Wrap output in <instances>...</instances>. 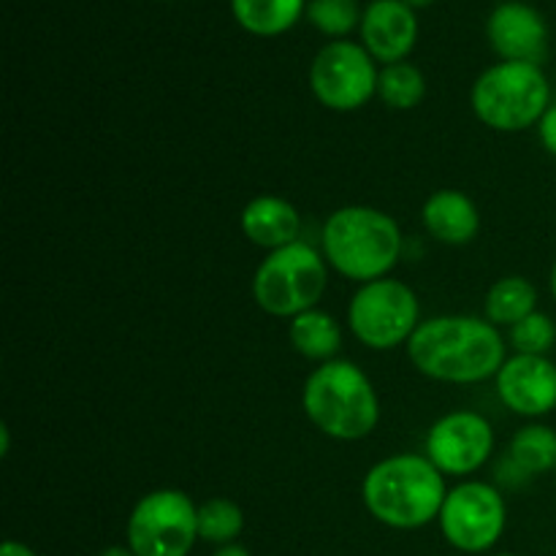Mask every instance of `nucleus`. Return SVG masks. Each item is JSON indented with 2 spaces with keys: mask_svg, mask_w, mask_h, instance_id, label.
Returning <instances> with one entry per match:
<instances>
[{
  "mask_svg": "<svg viewBox=\"0 0 556 556\" xmlns=\"http://www.w3.org/2000/svg\"><path fill=\"white\" fill-rule=\"evenodd\" d=\"M407 358L429 380L472 386L494 378L508 345L494 324L478 315H438L421 320L407 342Z\"/></svg>",
  "mask_w": 556,
  "mask_h": 556,
  "instance_id": "1",
  "label": "nucleus"
},
{
  "mask_svg": "<svg viewBox=\"0 0 556 556\" xmlns=\"http://www.w3.org/2000/svg\"><path fill=\"white\" fill-rule=\"evenodd\" d=\"M445 476L424 454H394L369 467L362 481V503L378 525L391 530H421L443 510Z\"/></svg>",
  "mask_w": 556,
  "mask_h": 556,
  "instance_id": "2",
  "label": "nucleus"
},
{
  "mask_svg": "<svg viewBox=\"0 0 556 556\" xmlns=\"http://www.w3.org/2000/svg\"><path fill=\"white\" fill-rule=\"evenodd\" d=\"M402 250L405 237L400 223L375 206H340L326 217L320 231V253L326 264L358 286L391 277Z\"/></svg>",
  "mask_w": 556,
  "mask_h": 556,
  "instance_id": "3",
  "label": "nucleus"
},
{
  "mask_svg": "<svg viewBox=\"0 0 556 556\" xmlns=\"http://www.w3.org/2000/svg\"><path fill=\"white\" fill-rule=\"evenodd\" d=\"M302 407L318 432L340 443L369 438L380 424L378 391L369 375L348 358H331L307 375Z\"/></svg>",
  "mask_w": 556,
  "mask_h": 556,
  "instance_id": "4",
  "label": "nucleus"
},
{
  "mask_svg": "<svg viewBox=\"0 0 556 556\" xmlns=\"http://www.w3.org/2000/svg\"><path fill=\"white\" fill-rule=\"evenodd\" d=\"M470 106L486 128L519 134L541 123L548 112L552 85L541 65L503 60L478 76L470 90Z\"/></svg>",
  "mask_w": 556,
  "mask_h": 556,
  "instance_id": "5",
  "label": "nucleus"
},
{
  "mask_svg": "<svg viewBox=\"0 0 556 556\" xmlns=\"http://www.w3.org/2000/svg\"><path fill=\"white\" fill-rule=\"evenodd\" d=\"M329 288V264L309 242L286 244L266 253L253 275V299L271 318H296L318 307Z\"/></svg>",
  "mask_w": 556,
  "mask_h": 556,
  "instance_id": "6",
  "label": "nucleus"
},
{
  "mask_svg": "<svg viewBox=\"0 0 556 556\" xmlns=\"http://www.w3.org/2000/svg\"><path fill=\"white\" fill-rule=\"evenodd\" d=\"M421 326V304L407 282L383 277L358 286L348 302V329L369 351L407 345Z\"/></svg>",
  "mask_w": 556,
  "mask_h": 556,
  "instance_id": "7",
  "label": "nucleus"
},
{
  "mask_svg": "<svg viewBox=\"0 0 556 556\" xmlns=\"http://www.w3.org/2000/svg\"><path fill=\"white\" fill-rule=\"evenodd\" d=\"M125 541L136 556H190L199 541V505L179 489H155L130 510Z\"/></svg>",
  "mask_w": 556,
  "mask_h": 556,
  "instance_id": "8",
  "label": "nucleus"
},
{
  "mask_svg": "<svg viewBox=\"0 0 556 556\" xmlns=\"http://www.w3.org/2000/svg\"><path fill=\"white\" fill-rule=\"evenodd\" d=\"M438 525L448 546L462 554L492 552L508 527V505L503 489L486 481L456 483L445 494Z\"/></svg>",
  "mask_w": 556,
  "mask_h": 556,
  "instance_id": "9",
  "label": "nucleus"
},
{
  "mask_svg": "<svg viewBox=\"0 0 556 556\" xmlns=\"http://www.w3.org/2000/svg\"><path fill=\"white\" fill-rule=\"evenodd\" d=\"M375 58L353 41H331L309 65V87L320 106L331 112H356L378 96Z\"/></svg>",
  "mask_w": 556,
  "mask_h": 556,
  "instance_id": "10",
  "label": "nucleus"
},
{
  "mask_svg": "<svg viewBox=\"0 0 556 556\" xmlns=\"http://www.w3.org/2000/svg\"><path fill=\"white\" fill-rule=\"evenodd\" d=\"M494 427L476 410H451L429 427L424 456L443 476L467 478L481 470L494 454Z\"/></svg>",
  "mask_w": 556,
  "mask_h": 556,
  "instance_id": "11",
  "label": "nucleus"
},
{
  "mask_svg": "<svg viewBox=\"0 0 556 556\" xmlns=\"http://www.w3.org/2000/svg\"><path fill=\"white\" fill-rule=\"evenodd\" d=\"M494 391L514 416H548L556 410V364L548 356L514 353L494 375Z\"/></svg>",
  "mask_w": 556,
  "mask_h": 556,
  "instance_id": "12",
  "label": "nucleus"
},
{
  "mask_svg": "<svg viewBox=\"0 0 556 556\" xmlns=\"http://www.w3.org/2000/svg\"><path fill=\"white\" fill-rule=\"evenodd\" d=\"M486 36L494 52L508 63L541 65L548 52V27L532 5L508 0L492 11Z\"/></svg>",
  "mask_w": 556,
  "mask_h": 556,
  "instance_id": "13",
  "label": "nucleus"
},
{
  "mask_svg": "<svg viewBox=\"0 0 556 556\" xmlns=\"http://www.w3.org/2000/svg\"><path fill=\"white\" fill-rule=\"evenodd\" d=\"M362 47L375 63H402L418 41L416 9L405 0H372L362 16Z\"/></svg>",
  "mask_w": 556,
  "mask_h": 556,
  "instance_id": "14",
  "label": "nucleus"
},
{
  "mask_svg": "<svg viewBox=\"0 0 556 556\" xmlns=\"http://www.w3.org/2000/svg\"><path fill=\"white\" fill-rule=\"evenodd\" d=\"M239 226H242L244 237L255 248H264L266 253L302 239V215L291 201L280 199V195L266 193L250 199L239 215Z\"/></svg>",
  "mask_w": 556,
  "mask_h": 556,
  "instance_id": "15",
  "label": "nucleus"
},
{
  "mask_svg": "<svg viewBox=\"0 0 556 556\" xmlns=\"http://www.w3.org/2000/svg\"><path fill=\"white\" fill-rule=\"evenodd\" d=\"M421 220L429 237H434L443 244H451V248L470 244L478 237V231H481V215H478L476 201L454 188L434 190L424 201Z\"/></svg>",
  "mask_w": 556,
  "mask_h": 556,
  "instance_id": "16",
  "label": "nucleus"
},
{
  "mask_svg": "<svg viewBox=\"0 0 556 556\" xmlns=\"http://www.w3.org/2000/svg\"><path fill=\"white\" fill-rule=\"evenodd\" d=\"M288 340H291L293 351L299 356H304L307 362L326 364L331 358H337V353H340L342 326L337 324L334 315L315 307L291 318V324H288Z\"/></svg>",
  "mask_w": 556,
  "mask_h": 556,
  "instance_id": "17",
  "label": "nucleus"
},
{
  "mask_svg": "<svg viewBox=\"0 0 556 556\" xmlns=\"http://www.w3.org/2000/svg\"><path fill=\"white\" fill-rule=\"evenodd\" d=\"M307 11L304 0H231V14L248 33L275 38L291 30Z\"/></svg>",
  "mask_w": 556,
  "mask_h": 556,
  "instance_id": "18",
  "label": "nucleus"
},
{
  "mask_svg": "<svg viewBox=\"0 0 556 556\" xmlns=\"http://www.w3.org/2000/svg\"><path fill=\"white\" fill-rule=\"evenodd\" d=\"M483 313H486L489 324H494L497 329H503V326L510 329L519 320H525L527 315L538 313V288L521 275L500 277L486 291Z\"/></svg>",
  "mask_w": 556,
  "mask_h": 556,
  "instance_id": "19",
  "label": "nucleus"
},
{
  "mask_svg": "<svg viewBox=\"0 0 556 556\" xmlns=\"http://www.w3.org/2000/svg\"><path fill=\"white\" fill-rule=\"evenodd\" d=\"M505 454L532 478L556 472V429L546 424H527L510 438Z\"/></svg>",
  "mask_w": 556,
  "mask_h": 556,
  "instance_id": "20",
  "label": "nucleus"
},
{
  "mask_svg": "<svg viewBox=\"0 0 556 556\" xmlns=\"http://www.w3.org/2000/svg\"><path fill=\"white\" fill-rule=\"evenodd\" d=\"M427 96V79L421 71L413 63L402 60V63L386 65L378 76V98L389 109L396 112H410Z\"/></svg>",
  "mask_w": 556,
  "mask_h": 556,
  "instance_id": "21",
  "label": "nucleus"
},
{
  "mask_svg": "<svg viewBox=\"0 0 556 556\" xmlns=\"http://www.w3.org/2000/svg\"><path fill=\"white\" fill-rule=\"evenodd\" d=\"M244 530V510L228 497H212L199 505V541L212 546L237 543Z\"/></svg>",
  "mask_w": 556,
  "mask_h": 556,
  "instance_id": "22",
  "label": "nucleus"
},
{
  "mask_svg": "<svg viewBox=\"0 0 556 556\" xmlns=\"http://www.w3.org/2000/svg\"><path fill=\"white\" fill-rule=\"evenodd\" d=\"M362 16L364 11L358 9L356 0H309L307 3V20L313 22V27L337 41L362 27Z\"/></svg>",
  "mask_w": 556,
  "mask_h": 556,
  "instance_id": "23",
  "label": "nucleus"
},
{
  "mask_svg": "<svg viewBox=\"0 0 556 556\" xmlns=\"http://www.w3.org/2000/svg\"><path fill=\"white\" fill-rule=\"evenodd\" d=\"M508 340L516 353L525 356H548V351L556 345V324L552 315L532 313L516 326H510Z\"/></svg>",
  "mask_w": 556,
  "mask_h": 556,
  "instance_id": "24",
  "label": "nucleus"
},
{
  "mask_svg": "<svg viewBox=\"0 0 556 556\" xmlns=\"http://www.w3.org/2000/svg\"><path fill=\"white\" fill-rule=\"evenodd\" d=\"M532 481H535V478H532L527 470H521V467L516 465L508 454L500 456V462L494 465V481L492 483L497 489H510V492H519V489L530 486Z\"/></svg>",
  "mask_w": 556,
  "mask_h": 556,
  "instance_id": "25",
  "label": "nucleus"
},
{
  "mask_svg": "<svg viewBox=\"0 0 556 556\" xmlns=\"http://www.w3.org/2000/svg\"><path fill=\"white\" fill-rule=\"evenodd\" d=\"M538 136H541L543 150L556 157V103L548 106V112L543 114V119L538 123Z\"/></svg>",
  "mask_w": 556,
  "mask_h": 556,
  "instance_id": "26",
  "label": "nucleus"
},
{
  "mask_svg": "<svg viewBox=\"0 0 556 556\" xmlns=\"http://www.w3.org/2000/svg\"><path fill=\"white\" fill-rule=\"evenodd\" d=\"M0 556H38L30 546H25L22 541H5L0 548Z\"/></svg>",
  "mask_w": 556,
  "mask_h": 556,
  "instance_id": "27",
  "label": "nucleus"
},
{
  "mask_svg": "<svg viewBox=\"0 0 556 556\" xmlns=\"http://www.w3.org/2000/svg\"><path fill=\"white\" fill-rule=\"evenodd\" d=\"M212 556H250V552L244 546H239V543H228V546H217Z\"/></svg>",
  "mask_w": 556,
  "mask_h": 556,
  "instance_id": "28",
  "label": "nucleus"
},
{
  "mask_svg": "<svg viewBox=\"0 0 556 556\" xmlns=\"http://www.w3.org/2000/svg\"><path fill=\"white\" fill-rule=\"evenodd\" d=\"M101 556H136V554L130 552L128 546H112L106 548V552H101Z\"/></svg>",
  "mask_w": 556,
  "mask_h": 556,
  "instance_id": "29",
  "label": "nucleus"
},
{
  "mask_svg": "<svg viewBox=\"0 0 556 556\" xmlns=\"http://www.w3.org/2000/svg\"><path fill=\"white\" fill-rule=\"evenodd\" d=\"M0 440H3V456H9V448H11V429L9 427H3L0 429Z\"/></svg>",
  "mask_w": 556,
  "mask_h": 556,
  "instance_id": "30",
  "label": "nucleus"
},
{
  "mask_svg": "<svg viewBox=\"0 0 556 556\" xmlns=\"http://www.w3.org/2000/svg\"><path fill=\"white\" fill-rule=\"evenodd\" d=\"M407 5H410V9H427V5H432L434 0H405Z\"/></svg>",
  "mask_w": 556,
  "mask_h": 556,
  "instance_id": "31",
  "label": "nucleus"
},
{
  "mask_svg": "<svg viewBox=\"0 0 556 556\" xmlns=\"http://www.w3.org/2000/svg\"><path fill=\"white\" fill-rule=\"evenodd\" d=\"M548 288H552V296H554V302H556V261H554V266H552V277H548Z\"/></svg>",
  "mask_w": 556,
  "mask_h": 556,
  "instance_id": "32",
  "label": "nucleus"
},
{
  "mask_svg": "<svg viewBox=\"0 0 556 556\" xmlns=\"http://www.w3.org/2000/svg\"><path fill=\"white\" fill-rule=\"evenodd\" d=\"M494 556H516V554H508V552H500V554H494Z\"/></svg>",
  "mask_w": 556,
  "mask_h": 556,
  "instance_id": "33",
  "label": "nucleus"
},
{
  "mask_svg": "<svg viewBox=\"0 0 556 556\" xmlns=\"http://www.w3.org/2000/svg\"><path fill=\"white\" fill-rule=\"evenodd\" d=\"M554 476H556V472H554Z\"/></svg>",
  "mask_w": 556,
  "mask_h": 556,
  "instance_id": "34",
  "label": "nucleus"
}]
</instances>
